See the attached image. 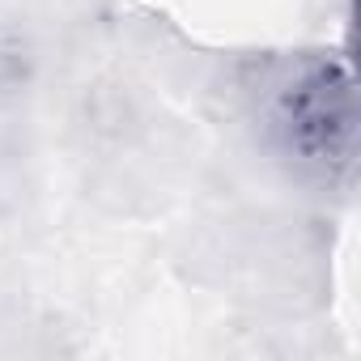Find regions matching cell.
<instances>
[{"label":"cell","mask_w":361,"mask_h":361,"mask_svg":"<svg viewBox=\"0 0 361 361\" xmlns=\"http://www.w3.org/2000/svg\"><path fill=\"white\" fill-rule=\"evenodd\" d=\"M259 136L298 178L348 188L357 174V73L348 51L310 47L276 60L255 94Z\"/></svg>","instance_id":"1"}]
</instances>
